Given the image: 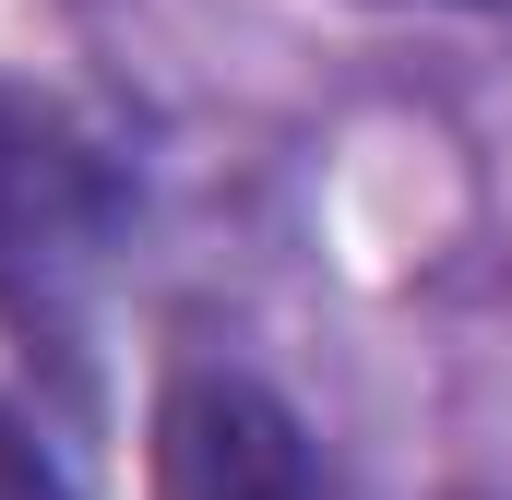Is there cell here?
I'll list each match as a JSON object with an SVG mask.
<instances>
[{"label": "cell", "mask_w": 512, "mask_h": 500, "mask_svg": "<svg viewBox=\"0 0 512 500\" xmlns=\"http://www.w3.org/2000/svg\"><path fill=\"white\" fill-rule=\"evenodd\" d=\"M0 500H72V477L48 465V441H36L12 405H0Z\"/></svg>", "instance_id": "3"}, {"label": "cell", "mask_w": 512, "mask_h": 500, "mask_svg": "<svg viewBox=\"0 0 512 500\" xmlns=\"http://www.w3.org/2000/svg\"><path fill=\"white\" fill-rule=\"evenodd\" d=\"M155 500H346L251 370H179L155 405Z\"/></svg>", "instance_id": "2"}, {"label": "cell", "mask_w": 512, "mask_h": 500, "mask_svg": "<svg viewBox=\"0 0 512 500\" xmlns=\"http://www.w3.org/2000/svg\"><path fill=\"white\" fill-rule=\"evenodd\" d=\"M108 250H120V167H108V143L72 131L48 96H0V322L72 358Z\"/></svg>", "instance_id": "1"}]
</instances>
